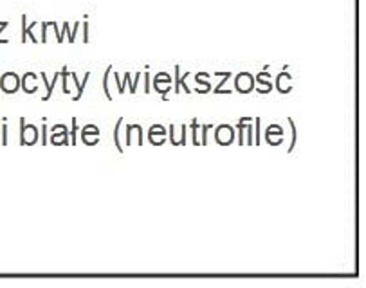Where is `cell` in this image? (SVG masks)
Wrapping results in <instances>:
<instances>
[{"label": "cell", "mask_w": 366, "mask_h": 288, "mask_svg": "<svg viewBox=\"0 0 366 288\" xmlns=\"http://www.w3.org/2000/svg\"><path fill=\"white\" fill-rule=\"evenodd\" d=\"M234 132H237V130H234L233 126H229V125H220V126H217V128H215V139H217V143L222 144V146H227V144L233 143Z\"/></svg>", "instance_id": "3957f363"}, {"label": "cell", "mask_w": 366, "mask_h": 288, "mask_svg": "<svg viewBox=\"0 0 366 288\" xmlns=\"http://www.w3.org/2000/svg\"><path fill=\"white\" fill-rule=\"evenodd\" d=\"M76 132H78V123L72 119V146H76Z\"/></svg>", "instance_id": "9c48e42d"}, {"label": "cell", "mask_w": 366, "mask_h": 288, "mask_svg": "<svg viewBox=\"0 0 366 288\" xmlns=\"http://www.w3.org/2000/svg\"><path fill=\"white\" fill-rule=\"evenodd\" d=\"M234 88H237V92H240V94H249V92L253 91L254 80L249 72H242V74H238L237 80H234Z\"/></svg>", "instance_id": "7a4b0ae2"}, {"label": "cell", "mask_w": 366, "mask_h": 288, "mask_svg": "<svg viewBox=\"0 0 366 288\" xmlns=\"http://www.w3.org/2000/svg\"><path fill=\"white\" fill-rule=\"evenodd\" d=\"M91 133H92V135H94V137H99V128H98V126L87 125L84 130H81V137H84V143L89 144V146H92V144L98 143V140H96V139H94V140L89 139V135H91Z\"/></svg>", "instance_id": "8992f818"}, {"label": "cell", "mask_w": 366, "mask_h": 288, "mask_svg": "<svg viewBox=\"0 0 366 288\" xmlns=\"http://www.w3.org/2000/svg\"><path fill=\"white\" fill-rule=\"evenodd\" d=\"M121 123H123V119H119V121H117V125H116V133H114V140H116L117 150H119V152H123V146H121V144H119V125H121Z\"/></svg>", "instance_id": "ba28073f"}, {"label": "cell", "mask_w": 366, "mask_h": 288, "mask_svg": "<svg viewBox=\"0 0 366 288\" xmlns=\"http://www.w3.org/2000/svg\"><path fill=\"white\" fill-rule=\"evenodd\" d=\"M0 88H2V92H6V94H15V92L20 91V80L16 74H13V72H8L6 76H2V80H0Z\"/></svg>", "instance_id": "277c9868"}, {"label": "cell", "mask_w": 366, "mask_h": 288, "mask_svg": "<svg viewBox=\"0 0 366 288\" xmlns=\"http://www.w3.org/2000/svg\"><path fill=\"white\" fill-rule=\"evenodd\" d=\"M42 132H44V135H42V144H44V146H46V144H47V135H46L47 126H46V123H44V126H42Z\"/></svg>", "instance_id": "30bf717a"}, {"label": "cell", "mask_w": 366, "mask_h": 288, "mask_svg": "<svg viewBox=\"0 0 366 288\" xmlns=\"http://www.w3.org/2000/svg\"><path fill=\"white\" fill-rule=\"evenodd\" d=\"M51 143L60 146V144H67V128L64 125H56L51 132Z\"/></svg>", "instance_id": "5b68a950"}, {"label": "cell", "mask_w": 366, "mask_h": 288, "mask_svg": "<svg viewBox=\"0 0 366 288\" xmlns=\"http://www.w3.org/2000/svg\"><path fill=\"white\" fill-rule=\"evenodd\" d=\"M38 140L36 126L27 125L26 119H20V144L22 146H31Z\"/></svg>", "instance_id": "6da1fadb"}, {"label": "cell", "mask_w": 366, "mask_h": 288, "mask_svg": "<svg viewBox=\"0 0 366 288\" xmlns=\"http://www.w3.org/2000/svg\"><path fill=\"white\" fill-rule=\"evenodd\" d=\"M289 125H291V130H292V143H291V146H289V153H291L296 146V125L291 118H289Z\"/></svg>", "instance_id": "52a82bcc"}]
</instances>
